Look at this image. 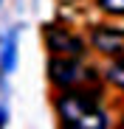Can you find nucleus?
<instances>
[{"label": "nucleus", "mask_w": 124, "mask_h": 129, "mask_svg": "<svg viewBox=\"0 0 124 129\" xmlns=\"http://www.w3.org/2000/svg\"><path fill=\"white\" fill-rule=\"evenodd\" d=\"M56 112H59L62 129H107L105 110H101L88 93L71 90L65 95H59Z\"/></svg>", "instance_id": "f257e3e1"}, {"label": "nucleus", "mask_w": 124, "mask_h": 129, "mask_svg": "<svg viewBox=\"0 0 124 129\" xmlns=\"http://www.w3.org/2000/svg\"><path fill=\"white\" fill-rule=\"evenodd\" d=\"M48 76L59 87H76L79 81L93 79V73H88L82 64L76 62V56H54L48 62Z\"/></svg>", "instance_id": "f03ea898"}, {"label": "nucleus", "mask_w": 124, "mask_h": 129, "mask_svg": "<svg viewBox=\"0 0 124 129\" xmlns=\"http://www.w3.org/2000/svg\"><path fill=\"white\" fill-rule=\"evenodd\" d=\"M45 42L48 48L59 56H82L85 53V42H82L79 37H73L71 31L59 28V25H48L45 28Z\"/></svg>", "instance_id": "7ed1b4c3"}, {"label": "nucleus", "mask_w": 124, "mask_h": 129, "mask_svg": "<svg viewBox=\"0 0 124 129\" xmlns=\"http://www.w3.org/2000/svg\"><path fill=\"white\" fill-rule=\"evenodd\" d=\"M93 48H99L107 56H124V31L110 28V25H99L93 31Z\"/></svg>", "instance_id": "20e7f679"}, {"label": "nucleus", "mask_w": 124, "mask_h": 129, "mask_svg": "<svg viewBox=\"0 0 124 129\" xmlns=\"http://www.w3.org/2000/svg\"><path fill=\"white\" fill-rule=\"evenodd\" d=\"M14 62H17V31H11L3 42V51H0V68L6 73L14 70Z\"/></svg>", "instance_id": "39448f33"}, {"label": "nucleus", "mask_w": 124, "mask_h": 129, "mask_svg": "<svg viewBox=\"0 0 124 129\" xmlns=\"http://www.w3.org/2000/svg\"><path fill=\"white\" fill-rule=\"evenodd\" d=\"M107 79L116 84V87H124V56H121L118 62H113V64H110V70H107Z\"/></svg>", "instance_id": "423d86ee"}, {"label": "nucleus", "mask_w": 124, "mask_h": 129, "mask_svg": "<svg viewBox=\"0 0 124 129\" xmlns=\"http://www.w3.org/2000/svg\"><path fill=\"white\" fill-rule=\"evenodd\" d=\"M99 6L110 14H124V0H99Z\"/></svg>", "instance_id": "0eeeda50"}, {"label": "nucleus", "mask_w": 124, "mask_h": 129, "mask_svg": "<svg viewBox=\"0 0 124 129\" xmlns=\"http://www.w3.org/2000/svg\"><path fill=\"white\" fill-rule=\"evenodd\" d=\"M3 123H6V107H0V129H3Z\"/></svg>", "instance_id": "6e6552de"}]
</instances>
